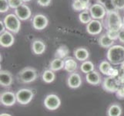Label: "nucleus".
I'll list each match as a JSON object with an SVG mask.
<instances>
[{
  "instance_id": "nucleus-9",
  "label": "nucleus",
  "mask_w": 124,
  "mask_h": 116,
  "mask_svg": "<svg viewBox=\"0 0 124 116\" xmlns=\"http://www.w3.org/2000/svg\"><path fill=\"white\" fill-rule=\"evenodd\" d=\"M32 27L37 30H42L44 29L49 23V20L47 17L42 14H36L33 16L32 19Z\"/></svg>"
},
{
  "instance_id": "nucleus-41",
  "label": "nucleus",
  "mask_w": 124,
  "mask_h": 116,
  "mask_svg": "<svg viewBox=\"0 0 124 116\" xmlns=\"http://www.w3.org/2000/svg\"><path fill=\"white\" fill-rule=\"evenodd\" d=\"M123 28H124V17L123 18Z\"/></svg>"
},
{
  "instance_id": "nucleus-27",
  "label": "nucleus",
  "mask_w": 124,
  "mask_h": 116,
  "mask_svg": "<svg viewBox=\"0 0 124 116\" xmlns=\"http://www.w3.org/2000/svg\"><path fill=\"white\" fill-rule=\"evenodd\" d=\"M79 19L82 23L86 24V25L90 22V21L93 19V18L90 15V12H89V9L81 12L79 15Z\"/></svg>"
},
{
  "instance_id": "nucleus-26",
  "label": "nucleus",
  "mask_w": 124,
  "mask_h": 116,
  "mask_svg": "<svg viewBox=\"0 0 124 116\" xmlns=\"http://www.w3.org/2000/svg\"><path fill=\"white\" fill-rule=\"evenodd\" d=\"M94 68H95L94 63L92 61H85L83 62V63L81 64V66H80L81 71L83 73H85V74H89V73L93 71Z\"/></svg>"
},
{
  "instance_id": "nucleus-40",
  "label": "nucleus",
  "mask_w": 124,
  "mask_h": 116,
  "mask_svg": "<svg viewBox=\"0 0 124 116\" xmlns=\"http://www.w3.org/2000/svg\"><path fill=\"white\" fill-rule=\"evenodd\" d=\"M22 1H23V2H30L31 0H22Z\"/></svg>"
},
{
  "instance_id": "nucleus-19",
  "label": "nucleus",
  "mask_w": 124,
  "mask_h": 116,
  "mask_svg": "<svg viewBox=\"0 0 124 116\" xmlns=\"http://www.w3.org/2000/svg\"><path fill=\"white\" fill-rule=\"evenodd\" d=\"M46 47L44 42L40 40H34L32 44V50L36 55H41L43 54L46 50Z\"/></svg>"
},
{
  "instance_id": "nucleus-7",
  "label": "nucleus",
  "mask_w": 124,
  "mask_h": 116,
  "mask_svg": "<svg viewBox=\"0 0 124 116\" xmlns=\"http://www.w3.org/2000/svg\"><path fill=\"white\" fill-rule=\"evenodd\" d=\"M102 88L106 91L115 93L120 88L119 81L115 77L108 76L107 77H106L102 82Z\"/></svg>"
},
{
  "instance_id": "nucleus-6",
  "label": "nucleus",
  "mask_w": 124,
  "mask_h": 116,
  "mask_svg": "<svg viewBox=\"0 0 124 116\" xmlns=\"http://www.w3.org/2000/svg\"><path fill=\"white\" fill-rule=\"evenodd\" d=\"M89 11L90 12L93 19L97 20H102L106 17V13H107L106 8L100 3H96L92 5L89 7Z\"/></svg>"
},
{
  "instance_id": "nucleus-14",
  "label": "nucleus",
  "mask_w": 124,
  "mask_h": 116,
  "mask_svg": "<svg viewBox=\"0 0 124 116\" xmlns=\"http://www.w3.org/2000/svg\"><path fill=\"white\" fill-rule=\"evenodd\" d=\"M15 42L14 36L9 31L6 30L0 35V45L2 47H10Z\"/></svg>"
},
{
  "instance_id": "nucleus-12",
  "label": "nucleus",
  "mask_w": 124,
  "mask_h": 116,
  "mask_svg": "<svg viewBox=\"0 0 124 116\" xmlns=\"http://www.w3.org/2000/svg\"><path fill=\"white\" fill-rule=\"evenodd\" d=\"M16 95L12 91H5L1 94L0 97V101L1 104L4 106L6 107H10L16 104Z\"/></svg>"
},
{
  "instance_id": "nucleus-35",
  "label": "nucleus",
  "mask_w": 124,
  "mask_h": 116,
  "mask_svg": "<svg viewBox=\"0 0 124 116\" xmlns=\"http://www.w3.org/2000/svg\"><path fill=\"white\" fill-rule=\"evenodd\" d=\"M52 0H37V3L39 4L40 6L42 7H46L50 5Z\"/></svg>"
},
{
  "instance_id": "nucleus-11",
  "label": "nucleus",
  "mask_w": 124,
  "mask_h": 116,
  "mask_svg": "<svg viewBox=\"0 0 124 116\" xmlns=\"http://www.w3.org/2000/svg\"><path fill=\"white\" fill-rule=\"evenodd\" d=\"M102 30V23L100 20L92 19L86 25V31L89 35H98Z\"/></svg>"
},
{
  "instance_id": "nucleus-8",
  "label": "nucleus",
  "mask_w": 124,
  "mask_h": 116,
  "mask_svg": "<svg viewBox=\"0 0 124 116\" xmlns=\"http://www.w3.org/2000/svg\"><path fill=\"white\" fill-rule=\"evenodd\" d=\"M61 105V100L56 94H51L47 95L44 100V105L46 108L50 110V111H54L56 110L59 108V106Z\"/></svg>"
},
{
  "instance_id": "nucleus-3",
  "label": "nucleus",
  "mask_w": 124,
  "mask_h": 116,
  "mask_svg": "<svg viewBox=\"0 0 124 116\" xmlns=\"http://www.w3.org/2000/svg\"><path fill=\"white\" fill-rule=\"evenodd\" d=\"M3 22L8 31L12 33H18L19 32L21 28V22L15 13L6 15L3 19Z\"/></svg>"
},
{
  "instance_id": "nucleus-30",
  "label": "nucleus",
  "mask_w": 124,
  "mask_h": 116,
  "mask_svg": "<svg viewBox=\"0 0 124 116\" xmlns=\"http://www.w3.org/2000/svg\"><path fill=\"white\" fill-rule=\"evenodd\" d=\"M9 8L8 0H0V12L1 13H5L9 9Z\"/></svg>"
},
{
  "instance_id": "nucleus-31",
  "label": "nucleus",
  "mask_w": 124,
  "mask_h": 116,
  "mask_svg": "<svg viewBox=\"0 0 124 116\" xmlns=\"http://www.w3.org/2000/svg\"><path fill=\"white\" fill-rule=\"evenodd\" d=\"M8 2L9 7L12 9H15L19 7L20 6H22L24 3L22 0H8Z\"/></svg>"
},
{
  "instance_id": "nucleus-33",
  "label": "nucleus",
  "mask_w": 124,
  "mask_h": 116,
  "mask_svg": "<svg viewBox=\"0 0 124 116\" xmlns=\"http://www.w3.org/2000/svg\"><path fill=\"white\" fill-rule=\"evenodd\" d=\"M116 10L124 9V0H112Z\"/></svg>"
},
{
  "instance_id": "nucleus-28",
  "label": "nucleus",
  "mask_w": 124,
  "mask_h": 116,
  "mask_svg": "<svg viewBox=\"0 0 124 116\" xmlns=\"http://www.w3.org/2000/svg\"><path fill=\"white\" fill-rule=\"evenodd\" d=\"M96 1H97V3L101 4V5H102L106 8V12L117 11L113 5L112 0H96Z\"/></svg>"
},
{
  "instance_id": "nucleus-36",
  "label": "nucleus",
  "mask_w": 124,
  "mask_h": 116,
  "mask_svg": "<svg viewBox=\"0 0 124 116\" xmlns=\"http://www.w3.org/2000/svg\"><path fill=\"white\" fill-rule=\"evenodd\" d=\"M119 40L123 44H124V28L121 29L119 31Z\"/></svg>"
},
{
  "instance_id": "nucleus-13",
  "label": "nucleus",
  "mask_w": 124,
  "mask_h": 116,
  "mask_svg": "<svg viewBox=\"0 0 124 116\" xmlns=\"http://www.w3.org/2000/svg\"><path fill=\"white\" fill-rule=\"evenodd\" d=\"M15 14L17 16V17L20 19V20H27L31 17L32 12L31 9L27 5L25 4H23L22 6H20L17 9H15Z\"/></svg>"
},
{
  "instance_id": "nucleus-15",
  "label": "nucleus",
  "mask_w": 124,
  "mask_h": 116,
  "mask_svg": "<svg viewBox=\"0 0 124 116\" xmlns=\"http://www.w3.org/2000/svg\"><path fill=\"white\" fill-rule=\"evenodd\" d=\"M82 78L81 76L78 74V73H72L68 77L67 79V84L68 86L72 89H76L79 88L81 84H82Z\"/></svg>"
},
{
  "instance_id": "nucleus-22",
  "label": "nucleus",
  "mask_w": 124,
  "mask_h": 116,
  "mask_svg": "<svg viewBox=\"0 0 124 116\" xmlns=\"http://www.w3.org/2000/svg\"><path fill=\"white\" fill-rule=\"evenodd\" d=\"M50 70L53 71H58L64 68V61L59 58H55L49 64Z\"/></svg>"
},
{
  "instance_id": "nucleus-20",
  "label": "nucleus",
  "mask_w": 124,
  "mask_h": 116,
  "mask_svg": "<svg viewBox=\"0 0 124 116\" xmlns=\"http://www.w3.org/2000/svg\"><path fill=\"white\" fill-rule=\"evenodd\" d=\"M74 56L77 61L84 62L89 58V51L83 47H79L74 50Z\"/></svg>"
},
{
  "instance_id": "nucleus-1",
  "label": "nucleus",
  "mask_w": 124,
  "mask_h": 116,
  "mask_svg": "<svg viewBox=\"0 0 124 116\" xmlns=\"http://www.w3.org/2000/svg\"><path fill=\"white\" fill-rule=\"evenodd\" d=\"M103 20L104 26L107 30L108 29H113V30L119 31L123 28V19L117 11L107 12Z\"/></svg>"
},
{
  "instance_id": "nucleus-38",
  "label": "nucleus",
  "mask_w": 124,
  "mask_h": 116,
  "mask_svg": "<svg viewBox=\"0 0 124 116\" xmlns=\"http://www.w3.org/2000/svg\"><path fill=\"white\" fill-rule=\"evenodd\" d=\"M76 1H79V2L83 3L85 6H89V0H76Z\"/></svg>"
},
{
  "instance_id": "nucleus-23",
  "label": "nucleus",
  "mask_w": 124,
  "mask_h": 116,
  "mask_svg": "<svg viewBox=\"0 0 124 116\" xmlns=\"http://www.w3.org/2000/svg\"><path fill=\"white\" fill-rule=\"evenodd\" d=\"M122 115V108L119 105L113 104L111 105L107 110L108 116H121Z\"/></svg>"
},
{
  "instance_id": "nucleus-17",
  "label": "nucleus",
  "mask_w": 124,
  "mask_h": 116,
  "mask_svg": "<svg viewBox=\"0 0 124 116\" xmlns=\"http://www.w3.org/2000/svg\"><path fill=\"white\" fill-rule=\"evenodd\" d=\"M78 68L77 62L76 60L72 57H67L64 60V69L67 72L70 73H75Z\"/></svg>"
},
{
  "instance_id": "nucleus-21",
  "label": "nucleus",
  "mask_w": 124,
  "mask_h": 116,
  "mask_svg": "<svg viewBox=\"0 0 124 116\" xmlns=\"http://www.w3.org/2000/svg\"><path fill=\"white\" fill-rule=\"evenodd\" d=\"M114 40L110 39L107 34H102V36L99 38V44L100 46L103 47V48H110L111 46H113Z\"/></svg>"
},
{
  "instance_id": "nucleus-32",
  "label": "nucleus",
  "mask_w": 124,
  "mask_h": 116,
  "mask_svg": "<svg viewBox=\"0 0 124 116\" xmlns=\"http://www.w3.org/2000/svg\"><path fill=\"white\" fill-rule=\"evenodd\" d=\"M106 34L108 35V36L112 39L113 40H116L119 38V31L117 30H113V29H108Z\"/></svg>"
},
{
  "instance_id": "nucleus-29",
  "label": "nucleus",
  "mask_w": 124,
  "mask_h": 116,
  "mask_svg": "<svg viewBox=\"0 0 124 116\" xmlns=\"http://www.w3.org/2000/svg\"><path fill=\"white\" fill-rule=\"evenodd\" d=\"M72 7L76 12H83L85 10H88L89 9V6H85L83 3L79 2V1H76V0H72Z\"/></svg>"
},
{
  "instance_id": "nucleus-10",
  "label": "nucleus",
  "mask_w": 124,
  "mask_h": 116,
  "mask_svg": "<svg viewBox=\"0 0 124 116\" xmlns=\"http://www.w3.org/2000/svg\"><path fill=\"white\" fill-rule=\"evenodd\" d=\"M99 69L102 74L111 76V77H117L119 76V71L116 69H114L111 66V63L109 61H102L99 66Z\"/></svg>"
},
{
  "instance_id": "nucleus-34",
  "label": "nucleus",
  "mask_w": 124,
  "mask_h": 116,
  "mask_svg": "<svg viewBox=\"0 0 124 116\" xmlns=\"http://www.w3.org/2000/svg\"><path fill=\"white\" fill-rule=\"evenodd\" d=\"M116 96L118 97V98H120V99H123L124 98V86H120L117 91L116 92Z\"/></svg>"
},
{
  "instance_id": "nucleus-25",
  "label": "nucleus",
  "mask_w": 124,
  "mask_h": 116,
  "mask_svg": "<svg viewBox=\"0 0 124 116\" xmlns=\"http://www.w3.org/2000/svg\"><path fill=\"white\" fill-rule=\"evenodd\" d=\"M69 49L67 48L66 46H60L59 48L56 50L55 51V58H59V59H62L63 60L64 58H66L68 54H69Z\"/></svg>"
},
{
  "instance_id": "nucleus-18",
  "label": "nucleus",
  "mask_w": 124,
  "mask_h": 116,
  "mask_svg": "<svg viewBox=\"0 0 124 116\" xmlns=\"http://www.w3.org/2000/svg\"><path fill=\"white\" fill-rule=\"evenodd\" d=\"M85 80L89 84L99 85L101 83V76L97 71H93L85 75Z\"/></svg>"
},
{
  "instance_id": "nucleus-4",
  "label": "nucleus",
  "mask_w": 124,
  "mask_h": 116,
  "mask_svg": "<svg viewBox=\"0 0 124 116\" xmlns=\"http://www.w3.org/2000/svg\"><path fill=\"white\" fill-rule=\"evenodd\" d=\"M37 71L35 68L25 67L18 74V79L20 82L28 84L33 82L37 78Z\"/></svg>"
},
{
  "instance_id": "nucleus-37",
  "label": "nucleus",
  "mask_w": 124,
  "mask_h": 116,
  "mask_svg": "<svg viewBox=\"0 0 124 116\" xmlns=\"http://www.w3.org/2000/svg\"><path fill=\"white\" fill-rule=\"evenodd\" d=\"M0 27H1V29H0V33H3L4 32H6L7 29L6 28V26L4 24V22L3 21H0Z\"/></svg>"
},
{
  "instance_id": "nucleus-16",
  "label": "nucleus",
  "mask_w": 124,
  "mask_h": 116,
  "mask_svg": "<svg viewBox=\"0 0 124 116\" xmlns=\"http://www.w3.org/2000/svg\"><path fill=\"white\" fill-rule=\"evenodd\" d=\"M12 76L10 72L7 71H1L0 72V84L2 87H9L12 85Z\"/></svg>"
},
{
  "instance_id": "nucleus-5",
  "label": "nucleus",
  "mask_w": 124,
  "mask_h": 116,
  "mask_svg": "<svg viewBox=\"0 0 124 116\" xmlns=\"http://www.w3.org/2000/svg\"><path fill=\"white\" fill-rule=\"evenodd\" d=\"M16 99L20 105H25L30 102L34 97V93L32 90L28 88H23L19 90L16 94Z\"/></svg>"
},
{
  "instance_id": "nucleus-2",
  "label": "nucleus",
  "mask_w": 124,
  "mask_h": 116,
  "mask_svg": "<svg viewBox=\"0 0 124 116\" xmlns=\"http://www.w3.org/2000/svg\"><path fill=\"white\" fill-rule=\"evenodd\" d=\"M107 59L113 65H120L124 63V46L113 45L107 51Z\"/></svg>"
},
{
  "instance_id": "nucleus-24",
  "label": "nucleus",
  "mask_w": 124,
  "mask_h": 116,
  "mask_svg": "<svg viewBox=\"0 0 124 116\" xmlns=\"http://www.w3.org/2000/svg\"><path fill=\"white\" fill-rule=\"evenodd\" d=\"M42 78L44 82L47 84H50L54 81L55 78V74L54 71H53L52 70H46L43 72V74H42Z\"/></svg>"
},
{
  "instance_id": "nucleus-39",
  "label": "nucleus",
  "mask_w": 124,
  "mask_h": 116,
  "mask_svg": "<svg viewBox=\"0 0 124 116\" xmlns=\"http://www.w3.org/2000/svg\"><path fill=\"white\" fill-rule=\"evenodd\" d=\"M0 116H12V115L9 114H7V113H2V114L0 115Z\"/></svg>"
}]
</instances>
